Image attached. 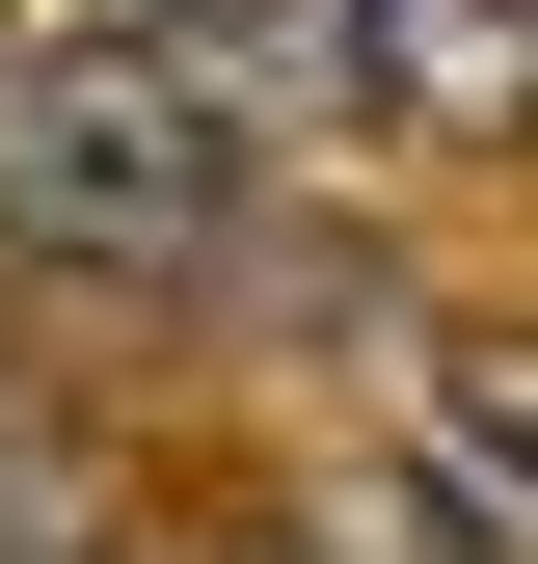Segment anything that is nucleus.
<instances>
[{"label":"nucleus","mask_w":538,"mask_h":564,"mask_svg":"<svg viewBox=\"0 0 538 564\" xmlns=\"http://www.w3.org/2000/svg\"><path fill=\"white\" fill-rule=\"evenodd\" d=\"M243 564H269V538H243Z\"/></svg>","instance_id":"39448f33"},{"label":"nucleus","mask_w":538,"mask_h":564,"mask_svg":"<svg viewBox=\"0 0 538 564\" xmlns=\"http://www.w3.org/2000/svg\"><path fill=\"white\" fill-rule=\"evenodd\" d=\"M108 28H189V0H108Z\"/></svg>","instance_id":"20e7f679"},{"label":"nucleus","mask_w":538,"mask_h":564,"mask_svg":"<svg viewBox=\"0 0 538 564\" xmlns=\"http://www.w3.org/2000/svg\"><path fill=\"white\" fill-rule=\"evenodd\" d=\"M243 134L216 82H189L162 28H54V54H0V242L54 269V296H189V269L243 242Z\"/></svg>","instance_id":"f257e3e1"},{"label":"nucleus","mask_w":538,"mask_h":564,"mask_svg":"<svg viewBox=\"0 0 538 564\" xmlns=\"http://www.w3.org/2000/svg\"><path fill=\"white\" fill-rule=\"evenodd\" d=\"M431 484L538 564V349H431Z\"/></svg>","instance_id":"7ed1b4c3"},{"label":"nucleus","mask_w":538,"mask_h":564,"mask_svg":"<svg viewBox=\"0 0 538 564\" xmlns=\"http://www.w3.org/2000/svg\"><path fill=\"white\" fill-rule=\"evenodd\" d=\"M351 134L512 162V134H538V0H351Z\"/></svg>","instance_id":"f03ea898"}]
</instances>
